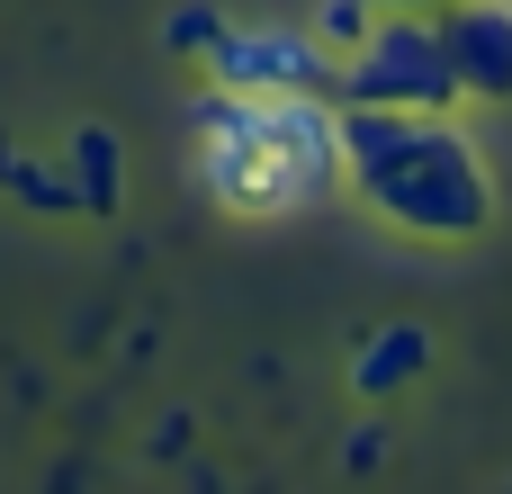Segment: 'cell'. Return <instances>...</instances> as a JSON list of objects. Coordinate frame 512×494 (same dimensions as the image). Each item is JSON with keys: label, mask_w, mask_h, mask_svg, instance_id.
<instances>
[{"label": "cell", "mask_w": 512, "mask_h": 494, "mask_svg": "<svg viewBox=\"0 0 512 494\" xmlns=\"http://www.w3.org/2000/svg\"><path fill=\"white\" fill-rule=\"evenodd\" d=\"M0 189H9L18 207H36V216H81L63 162H36V153H18V144H0Z\"/></svg>", "instance_id": "obj_8"}, {"label": "cell", "mask_w": 512, "mask_h": 494, "mask_svg": "<svg viewBox=\"0 0 512 494\" xmlns=\"http://www.w3.org/2000/svg\"><path fill=\"white\" fill-rule=\"evenodd\" d=\"M369 9H450V0H369Z\"/></svg>", "instance_id": "obj_12"}, {"label": "cell", "mask_w": 512, "mask_h": 494, "mask_svg": "<svg viewBox=\"0 0 512 494\" xmlns=\"http://www.w3.org/2000/svg\"><path fill=\"white\" fill-rule=\"evenodd\" d=\"M342 126V189L414 234V243H477L495 225V171L477 153V135L459 126V108H360L333 99Z\"/></svg>", "instance_id": "obj_1"}, {"label": "cell", "mask_w": 512, "mask_h": 494, "mask_svg": "<svg viewBox=\"0 0 512 494\" xmlns=\"http://www.w3.org/2000/svg\"><path fill=\"white\" fill-rule=\"evenodd\" d=\"M198 189L225 216H297L342 189V126L324 90H198Z\"/></svg>", "instance_id": "obj_2"}, {"label": "cell", "mask_w": 512, "mask_h": 494, "mask_svg": "<svg viewBox=\"0 0 512 494\" xmlns=\"http://www.w3.org/2000/svg\"><path fill=\"white\" fill-rule=\"evenodd\" d=\"M432 18H441V45H450L459 99L468 108H512V0H450Z\"/></svg>", "instance_id": "obj_5"}, {"label": "cell", "mask_w": 512, "mask_h": 494, "mask_svg": "<svg viewBox=\"0 0 512 494\" xmlns=\"http://www.w3.org/2000/svg\"><path fill=\"white\" fill-rule=\"evenodd\" d=\"M432 351H441V342H432L414 315H396V324H378V333L351 351V387H360L369 405H378V396H405L414 378H432Z\"/></svg>", "instance_id": "obj_6"}, {"label": "cell", "mask_w": 512, "mask_h": 494, "mask_svg": "<svg viewBox=\"0 0 512 494\" xmlns=\"http://www.w3.org/2000/svg\"><path fill=\"white\" fill-rule=\"evenodd\" d=\"M63 180H72L81 216H117V198H126V153H117V135H108V126H72V135H63Z\"/></svg>", "instance_id": "obj_7"}, {"label": "cell", "mask_w": 512, "mask_h": 494, "mask_svg": "<svg viewBox=\"0 0 512 494\" xmlns=\"http://www.w3.org/2000/svg\"><path fill=\"white\" fill-rule=\"evenodd\" d=\"M306 27H315L333 54H351V45L378 27V9H369V0H315V18H306Z\"/></svg>", "instance_id": "obj_10"}, {"label": "cell", "mask_w": 512, "mask_h": 494, "mask_svg": "<svg viewBox=\"0 0 512 494\" xmlns=\"http://www.w3.org/2000/svg\"><path fill=\"white\" fill-rule=\"evenodd\" d=\"M198 72H207L216 90H324V99H333L342 54H333L315 27H243V18H225L216 45L198 54Z\"/></svg>", "instance_id": "obj_4"}, {"label": "cell", "mask_w": 512, "mask_h": 494, "mask_svg": "<svg viewBox=\"0 0 512 494\" xmlns=\"http://www.w3.org/2000/svg\"><path fill=\"white\" fill-rule=\"evenodd\" d=\"M333 99H360V108H468L432 9H378V27L342 54Z\"/></svg>", "instance_id": "obj_3"}, {"label": "cell", "mask_w": 512, "mask_h": 494, "mask_svg": "<svg viewBox=\"0 0 512 494\" xmlns=\"http://www.w3.org/2000/svg\"><path fill=\"white\" fill-rule=\"evenodd\" d=\"M216 27H225V9H216V0H189V9H171V18H162V45L198 63V54L216 45Z\"/></svg>", "instance_id": "obj_9"}, {"label": "cell", "mask_w": 512, "mask_h": 494, "mask_svg": "<svg viewBox=\"0 0 512 494\" xmlns=\"http://www.w3.org/2000/svg\"><path fill=\"white\" fill-rule=\"evenodd\" d=\"M342 468H351V477L387 468V432H351V441H342Z\"/></svg>", "instance_id": "obj_11"}]
</instances>
